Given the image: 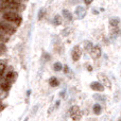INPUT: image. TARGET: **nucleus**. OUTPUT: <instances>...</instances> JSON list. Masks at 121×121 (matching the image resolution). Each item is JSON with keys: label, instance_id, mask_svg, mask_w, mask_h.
Listing matches in <instances>:
<instances>
[{"label": "nucleus", "instance_id": "nucleus-1", "mask_svg": "<svg viewBox=\"0 0 121 121\" xmlns=\"http://www.w3.org/2000/svg\"><path fill=\"white\" fill-rule=\"evenodd\" d=\"M2 18L4 21H8L10 23H15V25L19 26L21 22V16L16 13L15 11H9V12H4L2 14Z\"/></svg>", "mask_w": 121, "mask_h": 121}, {"label": "nucleus", "instance_id": "nucleus-2", "mask_svg": "<svg viewBox=\"0 0 121 121\" xmlns=\"http://www.w3.org/2000/svg\"><path fill=\"white\" fill-rule=\"evenodd\" d=\"M0 3H1L2 8L10 9V10H13V11H17L20 9V4L16 0H1Z\"/></svg>", "mask_w": 121, "mask_h": 121}, {"label": "nucleus", "instance_id": "nucleus-3", "mask_svg": "<svg viewBox=\"0 0 121 121\" xmlns=\"http://www.w3.org/2000/svg\"><path fill=\"white\" fill-rule=\"evenodd\" d=\"M0 31L3 32V33H6V34H14L15 33V28L13 26H11L10 23H6L4 21H0Z\"/></svg>", "mask_w": 121, "mask_h": 121}, {"label": "nucleus", "instance_id": "nucleus-4", "mask_svg": "<svg viewBox=\"0 0 121 121\" xmlns=\"http://www.w3.org/2000/svg\"><path fill=\"white\" fill-rule=\"evenodd\" d=\"M69 113H70V117L74 121H78V120L81 119V111H80V107L77 106V105L71 106Z\"/></svg>", "mask_w": 121, "mask_h": 121}, {"label": "nucleus", "instance_id": "nucleus-5", "mask_svg": "<svg viewBox=\"0 0 121 121\" xmlns=\"http://www.w3.org/2000/svg\"><path fill=\"white\" fill-rule=\"evenodd\" d=\"M81 55H82V50H81V47L80 46H75L74 48L72 49V52H71V57L74 62H78L80 59H81Z\"/></svg>", "mask_w": 121, "mask_h": 121}, {"label": "nucleus", "instance_id": "nucleus-6", "mask_svg": "<svg viewBox=\"0 0 121 121\" xmlns=\"http://www.w3.org/2000/svg\"><path fill=\"white\" fill-rule=\"evenodd\" d=\"M90 55L94 60H97L101 56V48L99 46H95L92 47V49L90 50Z\"/></svg>", "mask_w": 121, "mask_h": 121}, {"label": "nucleus", "instance_id": "nucleus-7", "mask_svg": "<svg viewBox=\"0 0 121 121\" xmlns=\"http://www.w3.org/2000/svg\"><path fill=\"white\" fill-rule=\"evenodd\" d=\"M98 77H99V79L102 81L103 85H104L105 87H107V88H109V89H111V88H112V83H111V81H109L108 78H107L105 74H99Z\"/></svg>", "mask_w": 121, "mask_h": 121}, {"label": "nucleus", "instance_id": "nucleus-8", "mask_svg": "<svg viewBox=\"0 0 121 121\" xmlns=\"http://www.w3.org/2000/svg\"><path fill=\"white\" fill-rule=\"evenodd\" d=\"M90 88L92 90H95V91H103L104 90V85L99 83V82H92L90 84Z\"/></svg>", "mask_w": 121, "mask_h": 121}, {"label": "nucleus", "instance_id": "nucleus-9", "mask_svg": "<svg viewBox=\"0 0 121 121\" xmlns=\"http://www.w3.org/2000/svg\"><path fill=\"white\" fill-rule=\"evenodd\" d=\"M75 15H77V17L79 19H82L85 17L86 15V10L83 8V6H78L77 9H75Z\"/></svg>", "mask_w": 121, "mask_h": 121}, {"label": "nucleus", "instance_id": "nucleus-10", "mask_svg": "<svg viewBox=\"0 0 121 121\" xmlns=\"http://www.w3.org/2000/svg\"><path fill=\"white\" fill-rule=\"evenodd\" d=\"M15 78H16V73L12 70L8 71V72L5 73V75H4V80H5L6 82H14Z\"/></svg>", "mask_w": 121, "mask_h": 121}, {"label": "nucleus", "instance_id": "nucleus-11", "mask_svg": "<svg viewBox=\"0 0 121 121\" xmlns=\"http://www.w3.org/2000/svg\"><path fill=\"white\" fill-rule=\"evenodd\" d=\"M49 85L52 86V87H56V86L60 85V81L57 80V78L52 77L50 80H49Z\"/></svg>", "mask_w": 121, "mask_h": 121}, {"label": "nucleus", "instance_id": "nucleus-12", "mask_svg": "<svg viewBox=\"0 0 121 121\" xmlns=\"http://www.w3.org/2000/svg\"><path fill=\"white\" fill-rule=\"evenodd\" d=\"M63 16H64L65 18H66L67 20H69V21L72 20V14H71L68 10H63Z\"/></svg>", "mask_w": 121, "mask_h": 121}, {"label": "nucleus", "instance_id": "nucleus-13", "mask_svg": "<svg viewBox=\"0 0 121 121\" xmlns=\"http://www.w3.org/2000/svg\"><path fill=\"white\" fill-rule=\"evenodd\" d=\"M10 87H11L10 83H9V82H6V81H4L3 83L0 84V88H1L2 90H4V91H8V90L10 89Z\"/></svg>", "mask_w": 121, "mask_h": 121}, {"label": "nucleus", "instance_id": "nucleus-14", "mask_svg": "<svg viewBox=\"0 0 121 121\" xmlns=\"http://www.w3.org/2000/svg\"><path fill=\"white\" fill-rule=\"evenodd\" d=\"M53 22H54V25H56V26L62 25V17H60V15H55L54 18H53Z\"/></svg>", "mask_w": 121, "mask_h": 121}, {"label": "nucleus", "instance_id": "nucleus-15", "mask_svg": "<svg viewBox=\"0 0 121 121\" xmlns=\"http://www.w3.org/2000/svg\"><path fill=\"white\" fill-rule=\"evenodd\" d=\"M120 20L119 18H112L111 20H109V25L112 26V27H117L118 25H119Z\"/></svg>", "mask_w": 121, "mask_h": 121}, {"label": "nucleus", "instance_id": "nucleus-16", "mask_svg": "<svg viewBox=\"0 0 121 121\" xmlns=\"http://www.w3.org/2000/svg\"><path fill=\"white\" fill-rule=\"evenodd\" d=\"M101 111H102V107H101L100 104H95L94 105V113L96 114V115H99V114L101 113Z\"/></svg>", "mask_w": 121, "mask_h": 121}, {"label": "nucleus", "instance_id": "nucleus-17", "mask_svg": "<svg viewBox=\"0 0 121 121\" xmlns=\"http://www.w3.org/2000/svg\"><path fill=\"white\" fill-rule=\"evenodd\" d=\"M53 69H54L55 71H60L63 69V66H62V64H60V62H56V63H54V66H53Z\"/></svg>", "mask_w": 121, "mask_h": 121}, {"label": "nucleus", "instance_id": "nucleus-18", "mask_svg": "<svg viewBox=\"0 0 121 121\" xmlns=\"http://www.w3.org/2000/svg\"><path fill=\"white\" fill-rule=\"evenodd\" d=\"M84 48H85L86 50H91L92 49V44L90 42H85L84 43Z\"/></svg>", "mask_w": 121, "mask_h": 121}, {"label": "nucleus", "instance_id": "nucleus-19", "mask_svg": "<svg viewBox=\"0 0 121 121\" xmlns=\"http://www.w3.org/2000/svg\"><path fill=\"white\" fill-rule=\"evenodd\" d=\"M9 40V38L6 37L4 34H2V32L0 31V42H2V43H5V42H8Z\"/></svg>", "mask_w": 121, "mask_h": 121}, {"label": "nucleus", "instance_id": "nucleus-20", "mask_svg": "<svg viewBox=\"0 0 121 121\" xmlns=\"http://www.w3.org/2000/svg\"><path fill=\"white\" fill-rule=\"evenodd\" d=\"M44 13H45V9H40V10L38 11V16H37L38 20H40V19L44 17Z\"/></svg>", "mask_w": 121, "mask_h": 121}, {"label": "nucleus", "instance_id": "nucleus-21", "mask_svg": "<svg viewBox=\"0 0 121 121\" xmlns=\"http://www.w3.org/2000/svg\"><path fill=\"white\" fill-rule=\"evenodd\" d=\"M4 70H5V64H3V63H0V71L4 72Z\"/></svg>", "mask_w": 121, "mask_h": 121}, {"label": "nucleus", "instance_id": "nucleus-22", "mask_svg": "<svg viewBox=\"0 0 121 121\" xmlns=\"http://www.w3.org/2000/svg\"><path fill=\"white\" fill-rule=\"evenodd\" d=\"M1 50H4V45H3L2 42H0V51Z\"/></svg>", "mask_w": 121, "mask_h": 121}, {"label": "nucleus", "instance_id": "nucleus-23", "mask_svg": "<svg viewBox=\"0 0 121 121\" xmlns=\"http://www.w3.org/2000/svg\"><path fill=\"white\" fill-rule=\"evenodd\" d=\"M84 2H85V4H87L88 5V4H90L92 2V0H84Z\"/></svg>", "mask_w": 121, "mask_h": 121}, {"label": "nucleus", "instance_id": "nucleus-24", "mask_svg": "<svg viewBox=\"0 0 121 121\" xmlns=\"http://www.w3.org/2000/svg\"><path fill=\"white\" fill-rule=\"evenodd\" d=\"M2 77H3V72H2V71H0V80L2 79Z\"/></svg>", "mask_w": 121, "mask_h": 121}, {"label": "nucleus", "instance_id": "nucleus-25", "mask_svg": "<svg viewBox=\"0 0 121 121\" xmlns=\"http://www.w3.org/2000/svg\"><path fill=\"white\" fill-rule=\"evenodd\" d=\"M87 69H88V70H89V71H90V70H92V68H91V67H90V66H88V68H87Z\"/></svg>", "mask_w": 121, "mask_h": 121}]
</instances>
